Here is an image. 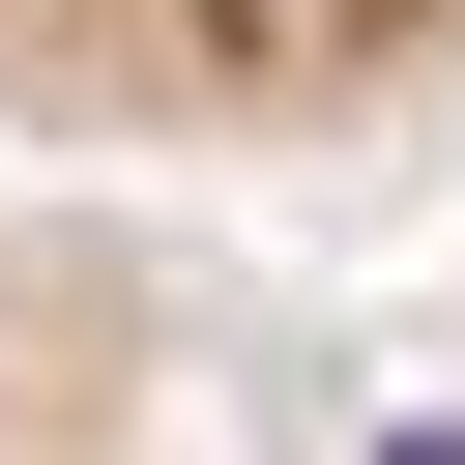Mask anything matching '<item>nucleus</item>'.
Segmentation results:
<instances>
[{
	"label": "nucleus",
	"mask_w": 465,
	"mask_h": 465,
	"mask_svg": "<svg viewBox=\"0 0 465 465\" xmlns=\"http://www.w3.org/2000/svg\"><path fill=\"white\" fill-rule=\"evenodd\" d=\"M465 87V0H0V145H349Z\"/></svg>",
	"instance_id": "f257e3e1"
},
{
	"label": "nucleus",
	"mask_w": 465,
	"mask_h": 465,
	"mask_svg": "<svg viewBox=\"0 0 465 465\" xmlns=\"http://www.w3.org/2000/svg\"><path fill=\"white\" fill-rule=\"evenodd\" d=\"M0 465H203V320L87 232H0Z\"/></svg>",
	"instance_id": "f03ea898"
}]
</instances>
